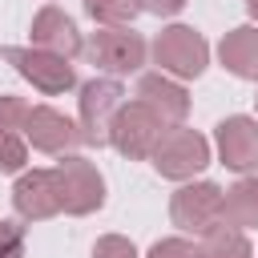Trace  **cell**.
<instances>
[{"instance_id": "6da1fadb", "label": "cell", "mask_w": 258, "mask_h": 258, "mask_svg": "<svg viewBox=\"0 0 258 258\" xmlns=\"http://www.w3.org/2000/svg\"><path fill=\"white\" fill-rule=\"evenodd\" d=\"M149 56H153L157 73H165L173 81H198L206 73V64H210V44L189 24H165L153 36Z\"/></svg>"}, {"instance_id": "7a4b0ae2", "label": "cell", "mask_w": 258, "mask_h": 258, "mask_svg": "<svg viewBox=\"0 0 258 258\" xmlns=\"http://www.w3.org/2000/svg\"><path fill=\"white\" fill-rule=\"evenodd\" d=\"M149 161H153V169H157L161 177H169V181H189V177H198V173L210 165V141H206L198 129L169 125V129L157 137Z\"/></svg>"}, {"instance_id": "3957f363", "label": "cell", "mask_w": 258, "mask_h": 258, "mask_svg": "<svg viewBox=\"0 0 258 258\" xmlns=\"http://www.w3.org/2000/svg\"><path fill=\"white\" fill-rule=\"evenodd\" d=\"M0 60H8L36 93L44 97H64L69 89H77V69L64 56H52L44 48L32 44H0Z\"/></svg>"}, {"instance_id": "277c9868", "label": "cell", "mask_w": 258, "mask_h": 258, "mask_svg": "<svg viewBox=\"0 0 258 258\" xmlns=\"http://www.w3.org/2000/svg\"><path fill=\"white\" fill-rule=\"evenodd\" d=\"M125 105V89L117 77H93L81 85V97H77V129L85 137V145H109V129H113V117L117 109Z\"/></svg>"}, {"instance_id": "5b68a950", "label": "cell", "mask_w": 258, "mask_h": 258, "mask_svg": "<svg viewBox=\"0 0 258 258\" xmlns=\"http://www.w3.org/2000/svg\"><path fill=\"white\" fill-rule=\"evenodd\" d=\"M52 173H56V185H60V210L64 214L89 218V214H97L105 206V177H101V169L89 157L64 153L52 165Z\"/></svg>"}, {"instance_id": "8992f818", "label": "cell", "mask_w": 258, "mask_h": 258, "mask_svg": "<svg viewBox=\"0 0 258 258\" xmlns=\"http://www.w3.org/2000/svg\"><path fill=\"white\" fill-rule=\"evenodd\" d=\"M89 60L109 73V77H129V73H141L145 56H149V44L141 32H133L129 24L125 28H97L85 44Z\"/></svg>"}, {"instance_id": "52a82bcc", "label": "cell", "mask_w": 258, "mask_h": 258, "mask_svg": "<svg viewBox=\"0 0 258 258\" xmlns=\"http://www.w3.org/2000/svg\"><path fill=\"white\" fill-rule=\"evenodd\" d=\"M169 222L181 234H206L222 226V185L214 181H181L169 194Z\"/></svg>"}, {"instance_id": "ba28073f", "label": "cell", "mask_w": 258, "mask_h": 258, "mask_svg": "<svg viewBox=\"0 0 258 258\" xmlns=\"http://www.w3.org/2000/svg\"><path fill=\"white\" fill-rule=\"evenodd\" d=\"M24 141H28V149L48 153V157H64V153H77V145H85L77 121L64 117L60 109H52V105H28Z\"/></svg>"}, {"instance_id": "9c48e42d", "label": "cell", "mask_w": 258, "mask_h": 258, "mask_svg": "<svg viewBox=\"0 0 258 258\" xmlns=\"http://www.w3.org/2000/svg\"><path fill=\"white\" fill-rule=\"evenodd\" d=\"M165 133V125L141 105V101H125L113 117V129H109V145L129 157V161H145L157 145V137Z\"/></svg>"}, {"instance_id": "30bf717a", "label": "cell", "mask_w": 258, "mask_h": 258, "mask_svg": "<svg viewBox=\"0 0 258 258\" xmlns=\"http://www.w3.org/2000/svg\"><path fill=\"white\" fill-rule=\"evenodd\" d=\"M214 149H218V161L234 173H258V117H246V113H234V117H222L214 125Z\"/></svg>"}, {"instance_id": "8fae6325", "label": "cell", "mask_w": 258, "mask_h": 258, "mask_svg": "<svg viewBox=\"0 0 258 258\" xmlns=\"http://www.w3.org/2000/svg\"><path fill=\"white\" fill-rule=\"evenodd\" d=\"M12 210L20 222H48L60 210V185H56V173L52 169H24L16 173V185H12Z\"/></svg>"}, {"instance_id": "7c38bea8", "label": "cell", "mask_w": 258, "mask_h": 258, "mask_svg": "<svg viewBox=\"0 0 258 258\" xmlns=\"http://www.w3.org/2000/svg\"><path fill=\"white\" fill-rule=\"evenodd\" d=\"M28 40H32V48H44V52L64 56V60H73L77 52H85V40H81L77 20H73L64 8H56V4H44V8L32 16Z\"/></svg>"}, {"instance_id": "4fadbf2b", "label": "cell", "mask_w": 258, "mask_h": 258, "mask_svg": "<svg viewBox=\"0 0 258 258\" xmlns=\"http://www.w3.org/2000/svg\"><path fill=\"white\" fill-rule=\"evenodd\" d=\"M133 101H141L165 129H169V125H181L185 113H189V93H185V85L173 81V77H165V73H141Z\"/></svg>"}, {"instance_id": "5bb4252c", "label": "cell", "mask_w": 258, "mask_h": 258, "mask_svg": "<svg viewBox=\"0 0 258 258\" xmlns=\"http://www.w3.org/2000/svg\"><path fill=\"white\" fill-rule=\"evenodd\" d=\"M218 60L238 81H258V24H238L218 40Z\"/></svg>"}, {"instance_id": "9a60e30c", "label": "cell", "mask_w": 258, "mask_h": 258, "mask_svg": "<svg viewBox=\"0 0 258 258\" xmlns=\"http://www.w3.org/2000/svg\"><path fill=\"white\" fill-rule=\"evenodd\" d=\"M222 226H234V230L258 226V173H246L230 189H222Z\"/></svg>"}, {"instance_id": "2e32d148", "label": "cell", "mask_w": 258, "mask_h": 258, "mask_svg": "<svg viewBox=\"0 0 258 258\" xmlns=\"http://www.w3.org/2000/svg\"><path fill=\"white\" fill-rule=\"evenodd\" d=\"M198 258H254V246H250L246 230L214 226V230L202 234V242H198Z\"/></svg>"}, {"instance_id": "e0dca14e", "label": "cell", "mask_w": 258, "mask_h": 258, "mask_svg": "<svg viewBox=\"0 0 258 258\" xmlns=\"http://www.w3.org/2000/svg\"><path fill=\"white\" fill-rule=\"evenodd\" d=\"M81 4H85V12H89L101 28H125V24H133V16L141 12L137 0H81Z\"/></svg>"}, {"instance_id": "ac0fdd59", "label": "cell", "mask_w": 258, "mask_h": 258, "mask_svg": "<svg viewBox=\"0 0 258 258\" xmlns=\"http://www.w3.org/2000/svg\"><path fill=\"white\" fill-rule=\"evenodd\" d=\"M28 169V141L20 129H0V173H24Z\"/></svg>"}, {"instance_id": "d6986e66", "label": "cell", "mask_w": 258, "mask_h": 258, "mask_svg": "<svg viewBox=\"0 0 258 258\" xmlns=\"http://www.w3.org/2000/svg\"><path fill=\"white\" fill-rule=\"evenodd\" d=\"M93 258H141V254L125 234H101L93 242Z\"/></svg>"}, {"instance_id": "ffe728a7", "label": "cell", "mask_w": 258, "mask_h": 258, "mask_svg": "<svg viewBox=\"0 0 258 258\" xmlns=\"http://www.w3.org/2000/svg\"><path fill=\"white\" fill-rule=\"evenodd\" d=\"M0 258H24V226H20V218H0Z\"/></svg>"}, {"instance_id": "44dd1931", "label": "cell", "mask_w": 258, "mask_h": 258, "mask_svg": "<svg viewBox=\"0 0 258 258\" xmlns=\"http://www.w3.org/2000/svg\"><path fill=\"white\" fill-rule=\"evenodd\" d=\"M24 117H28V101L4 93L0 97V129H20L24 133Z\"/></svg>"}, {"instance_id": "7402d4cb", "label": "cell", "mask_w": 258, "mask_h": 258, "mask_svg": "<svg viewBox=\"0 0 258 258\" xmlns=\"http://www.w3.org/2000/svg\"><path fill=\"white\" fill-rule=\"evenodd\" d=\"M145 258H198V246L189 238H157Z\"/></svg>"}, {"instance_id": "603a6c76", "label": "cell", "mask_w": 258, "mask_h": 258, "mask_svg": "<svg viewBox=\"0 0 258 258\" xmlns=\"http://www.w3.org/2000/svg\"><path fill=\"white\" fill-rule=\"evenodd\" d=\"M141 12H153V16H177L189 0H137Z\"/></svg>"}, {"instance_id": "cb8c5ba5", "label": "cell", "mask_w": 258, "mask_h": 258, "mask_svg": "<svg viewBox=\"0 0 258 258\" xmlns=\"http://www.w3.org/2000/svg\"><path fill=\"white\" fill-rule=\"evenodd\" d=\"M246 12H250V16L258 20V0H246Z\"/></svg>"}, {"instance_id": "d4e9b609", "label": "cell", "mask_w": 258, "mask_h": 258, "mask_svg": "<svg viewBox=\"0 0 258 258\" xmlns=\"http://www.w3.org/2000/svg\"><path fill=\"white\" fill-rule=\"evenodd\" d=\"M254 105H258V97H254Z\"/></svg>"}]
</instances>
